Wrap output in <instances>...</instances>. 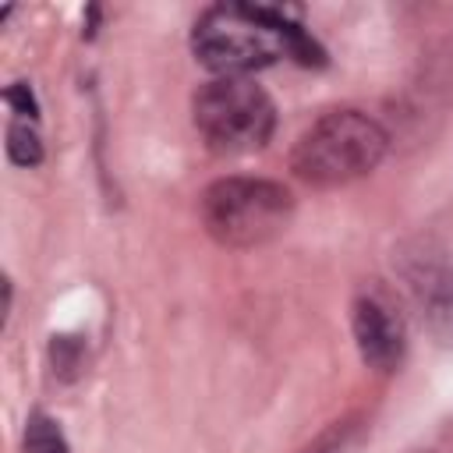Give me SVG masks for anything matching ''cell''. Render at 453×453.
<instances>
[{
	"mask_svg": "<svg viewBox=\"0 0 453 453\" xmlns=\"http://www.w3.org/2000/svg\"><path fill=\"white\" fill-rule=\"evenodd\" d=\"M191 53L216 78H248V71L269 67L283 57L322 67L326 50L287 11L269 4H216L205 7L191 28Z\"/></svg>",
	"mask_w": 453,
	"mask_h": 453,
	"instance_id": "1",
	"label": "cell"
},
{
	"mask_svg": "<svg viewBox=\"0 0 453 453\" xmlns=\"http://www.w3.org/2000/svg\"><path fill=\"white\" fill-rule=\"evenodd\" d=\"M386 149L389 134L375 117L361 110H329L297 134L290 170L311 188H340L372 173Z\"/></svg>",
	"mask_w": 453,
	"mask_h": 453,
	"instance_id": "2",
	"label": "cell"
},
{
	"mask_svg": "<svg viewBox=\"0 0 453 453\" xmlns=\"http://www.w3.org/2000/svg\"><path fill=\"white\" fill-rule=\"evenodd\" d=\"M198 216L216 244L258 248L290 226L294 195L265 177H219L202 191Z\"/></svg>",
	"mask_w": 453,
	"mask_h": 453,
	"instance_id": "3",
	"label": "cell"
},
{
	"mask_svg": "<svg viewBox=\"0 0 453 453\" xmlns=\"http://www.w3.org/2000/svg\"><path fill=\"white\" fill-rule=\"evenodd\" d=\"M191 120L212 152L244 156L273 138L276 106L251 78H212L195 88Z\"/></svg>",
	"mask_w": 453,
	"mask_h": 453,
	"instance_id": "4",
	"label": "cell"
},
{
	"mask_svg": "<svg viewBox=\"0 0 453 453\" xmlns=\"http://www.w3.org/2000/svg\"><path fill=\"white\" fill-rule=\"evenodd\" d=\"M393 269L428 336L453 350V248L439 237H407L393 251Z\"/></svg>",
	"mask_w": 453,
	"mask_h": 453,
	"instance_id": "5",
	"label": "cell"
},
{
	"mask_svg": "<svg viewBox=\"0 0 453 453\" xmlns=\"http://www.w3.org/2000/svg\"><path fill=\"white\" fill-rule=\"evenodd\" d=\"M350 333L357 343L361 361L379 372L389 375L400 368L403 354H407V329L400 311L393 308V301L379 290H361L350 304Z\"/></svg>",
	"mask_w": 453,
	"mask_h": 453,
	"instance_id": "6",
	"label": "cell"
},
{
	"mask_svg": "<svg viewBox=\"0 0 453 453\" xmlns=\"http://www.w3.org/2000/svg\"><path fill=\"white\" fill-rule=\"evenodd\" d=\"M4 149H7V159H11L14 166H39V163H42V138H39V131H35V120L14 117V120L7 124V142H4Z\"/></svg>",
	"mask_w": 453,
	"mask_h": 453,
	"instance_id": "7",
	"label": "cell"
},
{
	"mask_svg": "<svg viewBox=\"0 0 453 453\" xmlns=\"http://www.w3.org/2000/svg\"><path fill=\"white\" fill-rule=\"evenodd\" d=\"M21 446L25 453H71L57 418L42 414V411H32L28 421H25V435H21Z\"/></svg>",
	"mask_w": 453,
	"mask_h": 453,
	"instance_id": "8",
	"label": "cell"
},
{
	"mask_svg": "<svg viewBox=\"0 0 453 453\" xmlns=\"http://www.w3.org/2000/svg\"><path fill=\"white\" fill-rule=\"evenodd\" d=\"M365 439V425L361 418H343V421H333L315 442H308L301 453H357Z\"/></svg>",
	"mask_w": 453,
	"mask_h": 453,
	"instance_id": "9",
	"label": "cell"
},
{
	"mask_svg": "<svg viewBox=\"0 0 453 453\" xmlns=\"http://www.w3.org/2000/svg\"><path fill=\"white\" fill-rule=\"evenodd\" d=\"M4 103L11 106L14 117H21V120H39V103H35V92L28 88V81H14V85H7Z\"/></svg>",
	"mask_w": 453,
	"mask_h": 453,
	"instance_id": "10",
	"label": "cell"
},
{
	"mask_svg": "<svg viewBox=\"0 0 453 453\" xmlns=\"http://www.w3.org/2000/svg\"><path fill=\"white\" fill-rule=\"evenodd\" d=\"M50 354H53V372H60V375L74 372V365H78V343L71 336H53Z\"/></svg>",
	"mask_w": 453,
	"mask_h": 453,
	"instance_id": "11",
	"label": "cell"
}]
</instances>
